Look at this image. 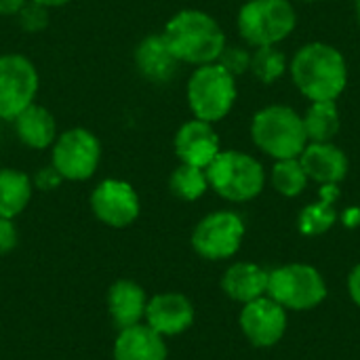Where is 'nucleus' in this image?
Segmentation results:
<instances>
[{
  "label": "nucleus",
  "instance_id": "9b49d317",
  "mask_svg": "<svg viewBox=\"0 0 360 360\" xmlns=\"http://www.w3.org/2000/svg\"><path fill=\"white\" fill-rule=\"evenodd\" d=\"M139 196L124 179H103L91 194L93 215L110 228H127L139 217Z\"/></svg>",
  "mask_w": 360,
  "mask_h": 360
},
{
  "label": "nucleus",
  "instance_id": "dca6fc26",
  "mask_svg": "<svg viewBox=\"0 0 360 360\" xmlns=\"http://www.w3.org/2000/svg\"><path fill=\"white\" fill-rule=\"evenodd\" d=\"M300 162L308 179L321 186L340 184L348 175V158L331 141H308V146L300 154Z\"/></svg>",
  "mask_w": 360,
  "mask_h": 360
},
{
  "label": "nucleus",
  "instance_id": "393cba45",
  "mask_svg": "<svg viewBox=\"0 0 360 360\" xmlns=\"http://www.w3.org/2000/svg\"><path fill=\"white\" fill-rule=\"evenodd\" d=\"M308 175L300 162V158H285L276 160L272 167V186L287 198L300 196L308 186Z\"/></svg>",
  "mask_w": 360,
  "mask_h": 360
},
{
  "label": "nucleus",
  "instance_id": "9d476101",
  "mask_svg": "<svg viewBox=\"0 0 360 360\" xmlns=\"http://www.w3.org/2000/svg\"><path fill=\"white\" fill-rule=\"evenodd\" d=\"M245 238V221L234 211H215L202 217L192 232L194 251L211 262L238 253Z\"/></svg>",
  "mask_w": 360,
  "mask_h": 360
},
{
  "label": "nucleus",
  "instance_id": "c85d7f7f",
  "mask_svg": "<svg viewBox=\"0 0 360 360\" xmlns=\"http://www.w3.org/2000/svg\"><path fill=\"white\" fill-rule=\"evenodd\" d=\"M63 181H65V179L57 173V169H55L53 165H49V167H44V169H40V171L34 175V179H32L34 188L44 190V192H49V190H57Z\"/></svg>",
  "mask_w": 360,
  "mask_h": 360
},
{
  "label": "nucleus",
  "instance_id": "7ed1b4c3",
  "mask_svg": "<svg viewBox=\"0 0 360 360\" xmlns=\"http://www.w3.org/2000/svg\"><path fill=\"white\" fill-rule=\"evenodd\" d=\"M251 137L255 146L276 160L300 158L308 146L304 118L289 105H268L253 116Z\"/></svg>",
  "mask_w": 360,
  "mask_h": 360
},
{
  "label": "nucleus",
  "instance_id": "f704fd0d",
  "mask_svg": "<svg viewBox=\"0 0 360 360\" xmlns=\"http://www.w3.org/2000/svg\"><path fill=\"white\" fill-rule=\"evenodd\" d=\"M354 6H356V17H359V23H360V0H354Z\"/></svg>",
  "mask_w": 360,
  "mask_h": 360
},
{
  "label": "nucleus",
  "instance_id": "4468645a",
  "mask_svg": "<svg viewBox=\"0 0 360 360\" xmlns=\"http://www.w3.org/2000/svg\"><path fill=\"white\" fill-rule=\"evenodd\" d=\"M146 323L162 338H173L188 331L194 323V306L181 293L154 295L146 306Z\"/></svg>",
  "mask_w": 360,
  "mask_h": 360
},
{
  "label": "nucleus",
  "instance_id": "bb28decb",
  "mask_svg": "<svg viewBox=\"0 0 360 360\" xmlns=\"http://www.w3.org/2000/svg\"><path fill=\"white\" fill-rule=\"evenodd\" d=\"M217 63L236 78V76L245 74L251 68V53L245 46H236V44L228 46L226 44L221 55H219V59H217Z\"/></svg>",
  "mask_w": 360,
  "mask_h": 360
},
{
  "label": "nucleus",
  "instance_id": "1a4fd4ad",
  "mask_svg": "<svg viewBox=\"0 0 360 360\" xmlns=\"http://www.w3.org/2000/svg\"><path fill=\"white\" fill-rule=\"evenodd\" d=\"M40 76L34 61L19 53L0 55V120L13 122L36 101Z\"/></svg>",
  "mask_w": 360,
  "mask_h": 360
},
{
  "label": "nucleus",
  "instance_id": "4be33fe9",
  "mask_svg": "<svg viewBox=\"0 0 360 360\" xmlns=\"http://www.w3.org/2000/svg\"><path fill=\"white\" fill-rule=\"evenodd\" d=\"M338 198H340L338 184L323 186L321 188V200L302 209V213L297 217L300 232L306 236H321V234L329 232L338 221V211H335Z\"/></svg>",
  "mask_w": 360,
  "mask_h": 360
},
{
  "label": "nucleus",
  "instance_id": "aec40b11",
  "mask_svg": "<svg viewBox=\"0 0 360 360\" xmlns=\"http://www.w3.org/2000/svg\"><path fill=\"white\" fill-rule=\"evenodd\" d=\"M146 306H148L146 293L133 281H118L110 287L108 308L118 329L139 325L141 319L146 316Z\"/></svg>",
  "mask_w": 360,
  "mask_h": 360
},
{
  "label": "nucleus",
  "instance_id": "39448f33",
  "mask_svg": "<svg viewBox=\"0 0 360 360\" xmlns=\"http://www.w3.org/2000/svg\"><path fill=\"white\" fill-rule=\"evenodd\" d=\"M205 171L209 188L230 202H247L257 198L266 184V173L259 160L236 150L219 152Z\"/></svg>",
  "mask_w": 360,
  "mask_h": 360
},
{
  "label": "nucleus",
  "instance_id": "2f4dec72",
  "mask_svg": "<svg viewBox=\"0 0 360 360\" xmlns=\"http://www.w3.org/2000/svg\"><path fill=\"white\" fill-rule=\"evenodd\" d=\"M25 4H27V0H0V15H2V17H13V15H17Z\"/></svg>",
  "mask_w": 360,
  "mask_h": 360
},
{
  "label": "nucleus",
  "instance_id": "6e6552de",
  "mask_svg": "<svg viewBox=\"0 0 360 360\" xmlns=\"http://www.w3.org/2000/svg\"><path fill=\"white\" fill-rule=\"evenodd\" d=\"M99 162L101 141L93 131L84 127L65 129L51 146V165L65 181L91 179L97 173Z\"/></svg>",
  "mask_w": 360,
  "mask_h": 360
},
{
  "label": "nucleus",
  "instance_id": "cd10ccee",
  "mask_svg": "<svg viewBox=\"0 0 360 360\" xmlns=\"http://www.w3.org/2000/svg\"><path fill=\"white\" fill-rule=\"evenodd\" d=\"M46 15H49V8H44V6H40V4H36L32 0H27V4L17 13L19 25L25 32H32V34L42 32L49 25V17Z\"/></svg>",
  "mask_w": 360,
  "mask_h": 360
},
{
  "label": "nucleus",
  "instance_id": "b1692460",
  "mask_svg": "<svg viewBox=\"0 0 360 360\" xmlns=\"http://www.w3.org/2000/svg\"><path fill=\"white\" fill-rule=\"evenodd\" d=\"M169 190L186 202L198 200L207 190H209V179H207V171L192 167V165H179L171 177H169Z\"/></svg>",
  "mask_w": 360,
  "mask_h": 360
},
{
  "label": "nucleus",
  "instance_id": "f8f14e48",
  "mask_svg": "<svg viewBox=\"0 0 360 360\" xmlns=\"http://www.w3.org/2000/svg\"><path fill=\"white\" fill-rule=\"evenodd\" d=\"M238 323L255 348H272L287 331V310L270 295H262L243 306Z\"/></svg>",
  "mask_w": 360,
  "mask_h": 360
},
{
  "label": "nucleus",
  "instance_id": "c9c22d12",
  "mask_svg": "<svg viewBox=\"0 0 360 360\" xmlns=\"http://www.w3.org/2000/svg\"><path fill=\"white\" fill-rule=\"evenodd\" d=\"M304 2H316V0H304Z\"/></svg>",
  "mask_w": 360,
  "mask_h": 360
},
{
  "label": "nucleus",
  "instance_id": "f3484780",
  "mask_svg": "<svg viewBox=\"0 0 360 360\" xmlns=\"http://www.w3.org/2000/svg\"><path fill=\"white\" fill-rule=\"evenodd\" d=\"M165 338L148 325L120 329L114 342V360H167Z\"/></svg>",
  "mask_w": 360,
  "mask_h": 360
},
{
  "label": "nucleus",
  "instance_id": "7c9ffc66",
  "mask_svg": "<svg viewBox=\"0 0 360 360\" xmlns=\"http://www.w3.org/2000/svg\"><path fill=\"white\" fill-rule=\"evenodd\" d=\"M348 293H350L352 302L360 308V264L352 268V272L348 276Z\"/></svg>",
  "mask_w": 360,
  "mask_h": 360
},
{
  "label": "nucleus",
  "instance_id": "f03ea898",
  "mask_svg": "<svg viewBox=\"0 0 360 360\" xmlns=\"http://www.w3.org/2000/svg\"><path fill=\"white\" fill-rule=\"evenodd\" d=\"M289 70L295 86L312 101H335L348 82L344 55L325 42H310L302 46Z\"/></svg>",
  "mask_w": 360,
  "mask_h": 360
},
{
  "label": "nucleus",
  "instance_id": "20e7f679",
  "mask_svg": "<svg viewBox=\"0 0 360 360\" xmlns=\"http://www.w3.org/2000/svg\"><path fill=\"white\" fill-rule=\"evenodd\" d=\"M186 99L194 118L211 124L219 122L234 108L236 78L217 61L198 65L186 84Z\"/></svg>",
  "mask_w": 360,
  "mask_h": 360
},
{
  "label": "nucleus",
  "instance_id": "6ab92c4d",
  "mask_svg": "<svg viewBox=\"0 0 360 360\" xmlns=\"http://www.w3.org/2000/svg\"><path fill=\"white\" fill-rule=\"evenodd\" d=\"M268 276H270V272L264 270L262 266L251 264V262H238V264H232L224 272L221 289L230 300L240 302L245 306V304L266 295Z\"/></svg>",
  "mask_w": 360,
  "mask_h": 360
},
{
  "label": "nucleus",
  "instance_id": "a878e982",
  "mask_svg": "<svg viewBox=\"0 0 360 360\" xmlns=\"http://www.w3.org/2000/svg\"><path fill=\"white\" fill-rule=\"evenodd\" d=\"M253 76L264 84H272L278 80L287 70V59L276 46H257L251 53V68Z\"/></svg>",
  "mask_w": 360,
  "mask_h": 360
},
{
  "label": "nucleus",
  "instance_id": "5701e85b",
  "mask_svg": "<svg viewBox=\"0 0 360 360\" xmlns=\"http://www.w3.org/2000/svg\"><path fill=\"white\" fill-rule=\"evenodd\" d=\"M308 141H331L340 131V112L335 101H312L304 116Z\"/></svg>",
  "mask_w": 360,
  "mask_h": 360
},
{
  "label": "nucleus",
  "instance_id": "0eeeda50",
  "mask_svg": "<svg viewBox=\"0 0 360 360\" xmlns=\"http://www.w3.org/2000/svg\"><path fill=\"white\" fill-rule=\"evenodd\" d=\"M266 295L285 310L306 312L327 300V283L314 266L287 264L270 272Z\"/></svg>",
  "mask_w": 360,
  "mask_h": 360
},
{
  "label": "nucleus",
  "instance_id": "423d86ee",
  "mask_svg": "<svg viewBox=\"0 0 360 360\" xmlns=\"http://www.w3.org/2000/svg\"><path fill=\"white\" fill-rule=\"evenodd\" d=\"M297 23L295 8L289 0H249L238 11V34L251 46H276Z\"/></svg>",
  "mask_w": 360,
  "mask_h": 360
},
{
  "label": "nucleus",
  "instance_id": "ddd939ff",
  "mask_svg": "<svg viewBox=\"0 0 360 360\" xmlns=\"http://www.w3.org/2000/svg\"><path fill=\"white\" fill-rule=\"evenodd\" d=\"M173 148L184 165H192L198 169H207L221 152L219 137L213 124L198 118H192L177 129Z\"/></svg>",
  "mask_w": 360,
  "mask_h": 360
},
{
  "label": "nucleus",
  "instance_id": "72a5a7b5",
  "mask_svg": "<svg viewBox=\"0 0 360 360\" xmlns=\"http://www.w3.org/2000/svg\"><path fill=\"white\" fill-rule=\"evenodd\" d=\"M344 221H346L348 226H352V228H354V226L360 221L359 209H348V211H346V215H344Z\"/></svg>",
  "mask_w": 360,
  "mask_h": 360
},
{
  "label": "nucleus",
  "instance_id": "a211bd4d",
  "mask_svg": "<svg viewBox=\"0 0 360 360\" xmlns=\"http://www.w3.org/2000/svg\"><path fill=\"white\" fill-rule=\"evenodd\" d=\"M13 129L17 139L30 148V150H46L55 143L57 139V122L55 116L51 114V110H46L40 103H32L27 105L15 120H13Z\"/></svg>",
  "mask_w": 360,
  "mask_h": 360
},
{
  "label": "nucleus",
  "instance_id": "412c9836",
  "mask_svg": "<svg viewBox=\"0 0 360 360\" xmlns=\"http://www.w3.org/2000/svg\"><path fill=\"white\" fill-rule=\"evenodd\" d=\"M34 194L32 177L23 171L4 167L0 169V217L15 219L25 211Z\"/></svg>",
  "mask_w": 360,
  "mask_h": 360
},
{
  "label": "nucleus",
  "instance_id": "f257e3e1",
  "mask_svg": "<svg viewBox=\"0 0 360 360\" xmlns=\"http://www.w3.org/2000/svg\"><path fill=\"white\" fill-rule=\"evenodd\" d=\"M162 36L179 63H215L226 46L221 25L209 13L198 8H184L175 13L167 21Z\"/></svg>",
  "mask_w": 360,
  "mask_h": 360
},
{
  "label": "nucleus",
  "instance_id": "c756f323",
  "mask_svg": "<svg viewBox=\"0 0 360 360\" xmlns=\"http://www.w3.org/2000/svg\"><path fill=\"white\" fill-rule=\"evenodd\" d=\"M17 247V228L13 219L0 217V255L11 253Z\"/></svg>",
  "mask_w": 360,
  "mask_h": 360
},
{
  "label": "nucleus",
  "instance_id": "473e14b6",
  "mask_svg": "<svg viewBox=\"0 0 360 360\" xmlns=\"http://www.w3.org/2000/svg\"><path fill=\"white\" fill-rule=\"evenodd\" d=\"M32 2H36V4H40V6H44V8H59V6H65L68 2H72V0H32Z\"/></svg>",
  "mask_w": 360,
  "mask_h": 360
},
{
  "label": "nucleus",
  "instance_id": "2eb2a0df",
  "mask_svg": "<svg viewBox=\"0 0 360 360\" xmlns=\"http://www.w3.org/2000/svg\"><path fill=\"white\" fill-rule=\"evenodd\" d=\"M133 59H135L137 72L154 84H165L173 80L179 68V61L169 49L162 32L143 36L139 44L135 46Z\"/></svg>",
  "mask_w": 360,
  "mask_h": 360
}]
</instances>
